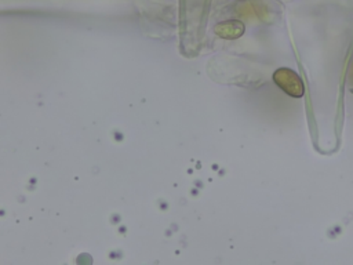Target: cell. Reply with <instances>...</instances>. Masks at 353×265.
I'll return each mask as SVG.
<instances>
[{"label":"cell","instance_id":"obj_1","mask_svg":"<svg viewBox=\"0 0 353 265\" xmlns=\"http://www.w3.org/2000/svg\"><path fill=\"white\" fill-rule=\"evenodd\" d=\"M273 81L292 98H301L305 94V86L301 76L290 68H279L273 73Z\"/></svg>","mask_w":353,"mask_h":265},{"label":"cell","instance_id":"obj_2","mask_svg":"<svg viewBox=\"0 0 353 265\" xmlns=\"http://www.w3.org/2000/svg\"><path fill=\"white\" fill-rule=\"evenodd\" d=\"M244 23L237 19L221 22L215 26V33L223 39H237L244 33Z\"/></svg>","mask_w":353,"mask_h":265}]
</instances>
